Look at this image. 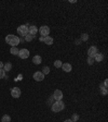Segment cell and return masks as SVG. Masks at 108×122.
<instances>
[{
	"mask_svg": "<svg viewBox=\"0 0 108 122\" xmlns=\"http://www.w3.org/2000/svg\"><path fill=\"white\" fill-rule=\"evenodd\" d=\"M11 69H12V63L11 62H7L5 64H3V70L5 71H10Z\"/></svg>",
	"mask_w": 108,
	"mask_h": 122,
	"instance_id": "cell-15",
	"label": "cell"
},
{
	"mask_svg": "<svg viewBox=\"0 0 108 122\" xmlns=\"http://www.w3.org/2000/svg\"><path fill=\"white\" fill-rule=\"evenodd\" d=\"M39 33L42 37H47V36H50V27L48 25H42L39 28Z\"/></svg>",
	"mask_w": 108,
	"mask_h": 122,
	"instance_id": "cell-3",
	"label": "cell"
},
{
	"mask_svg": "<svg viewBox=\"0 0 108 122\" xmlns=\"http://www.w3.org/2000/svg\"><path fill=\"white\" fill-rule=\"evenodd\" d=\"M34 79H35V81H37V82H41L44 80V74H43L41 71H37L34 73Z\"/></svg>",
	"mask_w": 108,
	"mask_h": 122,
	"instance_id": "cell-6",
	"label": "cell"
},
{
	"mask_svg": "<svg viewBox=\"0 0 108 122\" xmlns=\"http://www.w3.org/2000/svg\"><path fill=\"white\" fill-rule=\"evenodd\" d=\"M97 52H98V50H97V48H96L95 46H91L90 48L88 49V56L91 57V58H93Z\"/></svg>",
	"mask_w": 108,
	"mask_h": 122,
	"instance_id": "cell-8",
	"label": "cell"
},
{
	"mask_svg": "<svg viewBox=\"0 0 108 122\" xmlns=\"http://www.w3.org/2000/svg\"><path fill=\"white\" fill-rule=\"evenodd\" d=\"M52 96H53V98H54L55 102H57V100H62V99H63V92L60 91V89H55Z\"/></svg>",
	"mask_w": 108,
	"mask_h": 122,
	"instance_id": "cell-5",
	"label": "cell"
},
{
	"mask_svg": "<svg viewBox=\"0 0 108 122\" xmlns=\"http://www.w3.org/2000/svg\"><path fill=\"white\" fill-rule=\"evenodd\" d=\"M103 86H105L106 88H107V80H105V81H104V84H103Z\"/></svg>",
	"mask_w": 108,
	"mask_h": 122,
	"instance_id": "cell-26",
	"label": "cell"
},
{
	"mask_svg": "<svg viewBox=\"0 0 108 122\" xmlns=\"http://www.w3.org/2000/svg\"><path fill=\"white\" fill-rule=\"evenodd\" d=\"M65 108V104L63 102V100H57V102L52 104V111L53 112H60Z\"/></svg>",
	"mask_w": 108,
	"mask_h": 122,
	"instance_id": "cell-2",
	"label": "cell"
},
{
	"mask_svg": "<svg viewBox=\"0 0 108 122\" xmlns=\"http://www.w3.org/2000/svg\"><path fill=\"white\" fill-rule=\"evenodd\" d=\"M62 69H63V71L65 72H70L73 70V66H71L70 63H63L62 64Z\"/></svg>",
	"mask_w": 108,
	"mask_h": 122,
	"instance_id": "cell-11",
	"label": "cell"
},
{
	"mask_svg": "<svg viewBox=\"0 0 108 122\" xmlns=\"http://www.w3.org/2000/svg\"><path fill=\"white\" fill-rule=\"evenodd\" d=\"M1 122H11V117L8 116V114H4V116L1 118Z\"/></svg>",
	"mask_w": 108,
	"mask_h": 122,
	"instance_id": "cell-16",
	"label": "cell"
},
{
	"mask_svg": "<svg viewBox=\"0 0 108 122\" xmlns=\"http://www.w3.org/2000/svg\"><path fill=\"white\" fill-rule=\"evenodd\" d=\"M99 87H101V94L103 95V96H106V95H107V93H108L107 88H106L105 86H103L102 84H101V86H99Z\"/></svg>",
	"mask_w": 108,
	"mask_h": 122,
	"instance_id": "cell-17",
	"label": "cell"
},
{
	"mask_svg": "<svg viewBox=\"0 0 108 122\" xmlns=\"http://www.w3.org/2000/svg\"><path fill=\"white\" fill-rule=\"evenodd\" d=\"M78 119H79V116H78V114H77V113H73L70 120H71L73 122H76V121H78Z\"/></svg>",
	"mask_w": 108,
	"mask_h": 122,
	"instance_id": "cell-23",
	"label": "cell"
},
{
	"mask_svg": "<svg viewBox=\"0 0 108 122\" xmlns=\"http://www.w3.org/2000/svg\"><path fill=\"white\" fill-rule=\"evenodd\" d=\"M94 62V59L93 58H91V57H89L88 58V64H90V66H92Z\"/></svg>",
	"mask_w": 108,
	"mask_h": 122,
	"instance_id": "cell-25",
	"label": "cell"
},
{
	"mask_svg": "<svg viewBox=\"0 0 108 122\" xmlns=\"http://www.w3.org/2000/svg\"><path fill=\"white\" fill-rule=\"evenodd\" d=\"M5 41H7V44H9L11 47H16V46L20 44V38L15 35L9 34V35H7V37H5Z\"/></svg>",
	"mask_w": 108,
	"mask_h": 122,
	"instance_id": "cell-1",
	"label": "cell"
},
{
	"mask_svg": "<svg viewBox=\"0 0 108 122\" xmlns=\"http://www.w3.org/2000/svg\"><path fill=\"white\" fill-rule=\"evenodd\" d=\"M11 96H12L13 98H18V97L21 96V89L18 88V87H13V88L11 89Z\"/></svg>",
	"mask_w": 108,
	"mask_h": 122,
	"instance_id": "cell-9",
	"label": "cell"
},
{
	"mask_svg": "<svg viewBox=\"0 0 108 122\" xmlns=\"http://www.w3.org/2000/svg\"><path fill=\"white\" fill-rule=\"evenodd\" d=\"M39 39H40V41H44V37H42V36H40V38H39Z\"/></svg>",
	"mask_w": 108,
	"mask_h": 122,
	"instance_id": "cell-28",
	"label": "cell"
},
{
	"mask_svg": "<svg viewBox=\"0 0 108 122\" xmlns=\"http://www.w3.org/2000/svg\"><path fill=\"white\" fill-rule=\"evenodd\" d=\"M80 43H81V41H80V39H78V41H76V44H77V45H79V44H80Z\"/></svg>",
	"mask_w": 108,
	"mask_h": 122,
	"instance_id": "cell-29",
	"label": "cell"
},
{
	"mask_svg": "<svg viewBox=\"0 0 108 122\" xmlns=\"http://www.w3.org/2000/svg\"><path fill=\"white\" fill-rule=\"evenodd\" d=\"M41 61H42V59H41V56H35L33 58V63L34 64H40L41 63Z\"/></svg>",
	"mask_w": 108,
	"mask_h": 122,
	"instance_id": "cell-13",
	"label": "cell"
},
{
	"mask_svg": "<svg viewBox=\"0 0 108 122\" xmlns=\"http://www.w3.org/2000/svg\"><path fill=\"white\" fill-rule=\"evenodd\" d=\"M43 43H44L45 45L51 46L53 44V38L51 37V36H47V37H44V41H43Z\"/></svg>",
	"mask_w": 108,
	"mask_h": 122,
	"instance_id": "cell-14",
	"label": "cell"
},
{
	"mask_svg": "<svg viewBox=\"0 0 108 122\" xmlns=\"http://www.w3.org/2000/svg\"><path fill=\"white\" fill-rule=\"evenodd\" d=\"M62 64H63V62H62V61L60 60H55L54 61V66H55V68H62Z\"/></svg>",
	"mask_w": 108,
	"mask_h": 122,
	"instance_id": "cell-19",
	"label": "cell"
},
{
	"mask_svg": "<svg viewBox=\"0 0 108 122\" xmlns=\"http://www.w3.org/2000/svg\"><path fill=\"white\" fill-rule=\"evenodd\" d=\"M5 77V72L3 69H0V79H4Z\"/></svg>",
	"mask_w": 108,
	"mask_h": 122,
	"instance_id": "cell-24",
	"label": "cell"
},
{
	"mask_svg": "<svg viewBox=\"0 0 108 122\" xmlns=\"http://www.w3.org/2000/svg\"><path fill=\"white\" fill-rule=\"evenodd\" d=\"M35 37H36V36H33V35H30V34H27V35H26L24 38H25L26 41H33V38H35Z\"/></svg>",
	"mask_w": 108,
	"mask_h": 122,
	"instance_id": "cell-20",
	"label": "cell"
},
{
	"mask_svg": "<svg viewBox=\"0 0 108 122\" xmlns=\"http://www.w3.org/2000/svg\"><path fill=\"white\" fill-rule=\"evenodd\" d=\"M0 69H3V63L0 61Z\"/></svg>",
	"mask_w": 108,
	"mask_h": 122,
	"instance_id": "cell-27",
	"label": "cell"
},
{
	"mask_svg": "<svg viewBox=\"0 0 108 122\" xmlns=\"http://www.w3.org/2000/svg\"><path fill=\"white\" fill-rule=\"evenodd\" d=\"M64 122H73V121H71L70 119H67V120H65V121H64Z\"/></svg>",
	"mask_w": 108,
	"mask_h": 122,
	"instance_id": "cell-30",
	"label": "cell"
},
{
	"mask_svg": "<svg viewBox=\"0 0 108 122\" xmlns=\"http://www.w3.org/2000/svg\"><path fill=\"white\" fill-rule=\"evenodd\" d=\"M18 56L21 59H27L29 57V50L28 49H21L18 51Z\"/></svg>",
	"mask_w": 108,
	"mask_h": 122,
	"instance_id": "cell-7",
	"label": "cell"
},
{
	"mask_svg": "<svg viewBox=\"0 0 108 122\" xmlns=\"http://www.w3.org/2000/svg\"><path fill=\"white\" fill-rule=\"evenodd\" d=\"M41 72H42L44 75L45 74H48V73H50V68H49V66H43V69H42V71Z\"/></svg>",
	"mask_w": 108,
	"mask_h": 122,
	"instance_id": "cell-22",
	"label": "cell"
},
{
	"mask_svg": "<svg viewBox=\"0 0 108 122\" xmlns=\"http://www.w3.org/2000/svg\"><path fill=\"white\" fill-rule=\"evenodd\" d=\"M38 33V28L37 26L35 25H31L28 27V34H30V35H33V36H36V34Z\"/></svg>",
	"mask_w": 108,
	"mask_h": 122,
	"instance_id": "cell-10",
	"label": "cell"
},
{
	"mask_svg": "<svg viewBox=\"0 0 108 122\" xmlns=\"http://www.w3.org/2000/svg\"><path fill=\"white\" fill-rule=\"evenodd\" d=\"M88 38H89V35H88V34L83 33L82 35H81V39H80V41H88Z\"/></svg>",
	"mask_w": 108,
	"mask_h": 122,
	"instance_id": "cell-21",
	"label": "cell"
},
{
	"mask_svg": "<svg viewBox=\"0 0 108 122\" xmlns=\"http://www.w3.org/2000/svg\"><path fill=\"white\" fill-rule=\"evenodd\" d=\"M17 34L22 37H25L28 34V26L27 25H21L17 27Z\"/></svg>",
	"mask_w": 108,
	"mask_h": 122,
	"instance_id": "cell-4",
	"label": "cell"
},
{
	"mask_svg": "<svg viewBox=\"0 0 108 122\" xmlns=\"http://www.w3.org/2000/svg\"><path fill=\"white\" fill-rule=\"evenodd\" d=\"M18 49H17V47H11V49H10V52L12 53V55H18Z\"/></svg>",
	"mask_w": 108,
	"mask_h": 122,
	"instance_id": "cell-18",
	"label": "cell"
},
{
	"mask_svg": "<svg viewBox=\"0 0 108 122\" xmlns=\"http://www.w3.org/2000/svg\"><path fill=\"white\" fill-rule=\"evenodd\" d=\"M93 59H94V61H96V62H101V61H103V59H104L103 53L97 52V53L95 55V56L93 57Z\"/></svg>",
	"mask_w": 108,
	"mask_h": 122,
	"instance_id": "cell-12",
	"label": "cell"
}]
</instances>
